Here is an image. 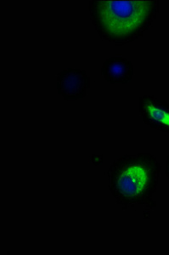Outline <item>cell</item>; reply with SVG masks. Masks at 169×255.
Masks as SVG:
<instances>
[{
  "label": "cell",
  "instance_id": "6da1fadb",
  "mask_svg": "<svg viewBox=\"0 0 169 255\" xmlns=\"http://www.w3.org/2000/svg\"><path fill=\"white\" fill-rule=\"evenodd\" d=\"M88 9L99 37L123 45L137 40L152 26L159 11V1L91 0Z\"/></svg>",
  "mask_w": 169,
  "mask_h": 255
},
{
  "label": "cell",
  "instance_id": "7a4b0ae2",
  "mask_svg": "<svg viewBox=\"0 0 169 255\" xmlns=\"http://www.w3.org/2000/svg\"><path fill=\"white\" fill-rule=\"evenodd\" d=\"M160 172V163L154 155L126 154L114 160L108 169V186L117 204L124 208L145 205L152 209Z\"/></svg>",
  "mask_w": 169,
  "mask_h": 255
},
{
  "label": "cell",
  "instance_id": "3957f363",
  "mask_svg": "<svg viewBox=\"0 0 169 255\" xmlns=\"http://www.w3.org/2000/svg\"><path fill=\"white\" fill-rule=\"evenodd\" d=\"M56 80L58 93L67 101L84 98L90 89V78L84 69L68 67L58 73Z\"/></svg>",
  "mask_w": 169,
  "mask_h": 255
},
{
  "label": "cell",
  "instance_id": "277c9868",
  "mask_svg": "<svg viewBox=\"0 0 169 255\" xmlns=\"http://www.w3.org/2000/svg\"><path fill=\"white\" fill-rule=\"evenodd\" d=\"M140 112L143 122L153 129L169 134V102L153 95L140 97Z\"/></svg>",
  "mask_w": 169,
  "mask_h": 255
},
{
  "label": "cell",
  "instance_id": "5b68a950",
  "mask_svg": "<svg viewBox=\"0 0 169 255\" xmlns=\"http://www.w3.org/2000/svg\"><path fill=\"white\" fill-rule=\"evenodd\" d=\"M101 74L109 84H129L134 75V67L131 61L128 59L115 56L108 58L104 62Z\"/></svg>",
  "mask_w": 169,
  "mask_h": 255
},
{
  "label": "cell",
  "instance_id": "8992f818",
  "mask_svg": "<svg viewBox=\"0 0 169 255\" xmlns=\"http://www.w3.org/2000/svg\"><path fill=\"white\" fill-rule=\"evenodd\" d=\"M165 175H166L168 180L169 181V153L167 157L166 165H165Z\"/></svg>",
  "mask_w": 169,
  "mask_h": 255
}]
</instances>
